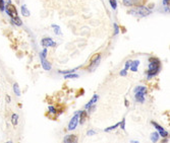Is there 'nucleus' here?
Returning a JSON list of instances; mask_svg holds the SVG:
<instances>
[{
	"mask_svg": "<svg viewBox=\"0 0 170 143\" xmlns=\"http://www.w3.org/2000/svg\"><path fill=\"white\" fill-rule=\"evenodd\" d=\"M159 69H160V61L155 57L150 58V64H149V69H148V78H151L152 76L156 75V74L158 73Z\"/></svg>",
	"mask_w": 170,
	"mask_h": 143,
	"instance_id": "nucleus-1",
	"label": "nucleus"
},
{
	"mask_svg": "<svg viewBox=\"0 0 170 143\" xmlns=\"http://www.w3.org/2000/svg\"><path fill=\"white\" fill-rule=\"evenodd\" d=\"M128 13L129 14H133L136 17H145V16H147L149 14H151V10L147 7H145V6H136V8L134 9H131L128 11Z\"/></svg>",
	"mask_w": 170,
	"mask_h": 143,
	"instance_id": "nucleus-2",
	"label": "nucleus"
},
{
	"mask_svg": "<svg viewBox=\"0 0 170 143\" xmlns=\"http://www.w3.org/2000/svg\"><path fill=\"white\" fill-rule=\"evenodd\" d=\"M5 11H6V13H7L11 17V19H14V18H17L18 17L17 10H16L15 6L13 4L7 3V5H6V7H5Z\"/></svg>",
	"mask_w": 170,
	"mask_h": 143,
	"instance_id": "nucleus-3",
	"label": "nucleus"
},
{
	"mask_svg": "<svg viewBox=\"0 0 170 143\" xmlns=\"http://www.w3.org/2000/svg\"><path fill=\"white\" fill-rule=\"evenodd\" d=\"M79 113H80V111H79L78 113H75V115L72 117V119L70 120V122H69V124H68V130L69 131H72V130H74L75 128H77L78 123H79Z\"/></svg>",
	"mask_w": 170,
	"mask_h": 143,
	"instance_id": "nucleus-4",
	"label": "nucleus"
},
{
	"mask_svg": "<svg viewBox=\"0 0 170 143\" xmlns=\"http://www.w3.org/2000/svg\"><path fill=\"white\" fill-rule=\"evenodd\" d=\"M100 57H101V54L100 53H97V54H95L93 56V58L91 60V64H90V70H93L94 68L97 67V65L100 62Z\"/></svg>",
	"mask_w": 170,
	"mask_h": 143,
	"instance_id": "nucleus-5",
	"label": "nucleus"
},
{
	"mask_svg": "<svg viewBox=\"0 0 170 143\" xmlns=\"http://www.w3.org/2000/svg\"><path fill=\"white\" fill-rule=\"evenodd\" d=\"M151 123H152V125H153L157 130H158V133L160 134V136H162V137H164V138L167 137V136H168V132L165 131L164 128H163L162 126H160L158 123H156V122H154V121H152Z\"/></svg>",
	"mask_w": 170,
	"mask_h": 143,
	"instance_id": "nucleus-6",
	"label": "nucleus"
},
{
	"mask_svg": "<svg viewBox=\"0 0 170 143\" xmlns=\"http://www.w3.org/2000/svg\"><path fill=\"white\" fill-rule=\"evenodd\" d=\"M42 46L44 48H48V47H54L55 46V42L51 38H44L42 40Z\"/></svg>",
	"mask_w": 170,
	"mask_h": 143,
	"instance_id": "nucleus-7",
	"label": "nucleus"
},
{
	"mask_svg": "<svg viewBox=\"0 0 170 143\" xmlns=\"http://www.w3.org/2000/svg\"><path fill=\"white\" fill-rule=\"evenodd\" d=\"M143 2L145 3V0H123V4L126 6H131V5L140 6Z\"/></svg>",
	"mask_w": 170,
	"mask_h": 143,
	"instance_id": "nucleus-8",
	"label": "nucleus"
},
{
	"mask_svg": "<svg viewBox=\"0 0 170 143\" xmlns=\"http://www.w3.org/2000/svg\"><path fill=\"white\" fill-rule=\"evenodd\" d=\"M40 58H41V63H42V66H43L44 69L47 70V71L51 69V64H50L49 62L45 59L46 57H44V56H42V55L40 54Z\"/></svg>",
	"mask_w": 170,
	"mask_h": 143,
	"instance_id": "nucleus-9",
	"label": "nucleus"
},
{
	"mask_svg": "<svg viewBox=\"0 0 170 143\" xmlns=\"http://www.w3.org/2000/svg\"><path fill=\"white\" fill-rule=\"evenodd\" d=\"M63 142L64 143H73V142H77V136L73 135V134L67 135V136H65V137H64Z\"/></svg>",
	"mask_w": 170,
	"mask_h": 143,
	"instance_id": "nucleus-10",
	"label": "nucleus"
},
{
	"mask_svg": "<svg viewBox=\"0 0 170 143\" xmlns=\"http://www.w3.org/2000/svg\"><path fill=\"white\" fill-rule=\"evenodd\" d=\"M146 92H147V88L145 87V86L143 85H138L136 86V87L135 88V95L136 94H138V95H146Z\"/></svg>",
	"mask_w": 170,
	"mask_h": 143,
	"instance_id": "nucleus-11",
	"label": "nucleus"
},
{
	"mask_svg": "<svg viewBox=\"0 0 170 143\" xmlns=\"http://www.w3.org/2000/svg\"><path fill=\"white\" fill-rule=\"evenodd\" d=\"M98 97H99V96H98L97 95H94V96L91 98V101L85 105V108H86V109H90L91 107H93V105L96 104V102L98 101Z\"/></svg>",
	"mask_w": 170,
	"mask_h": 143,
	"instance_id": "nucleus-12",
	"label": "nucleus"
},
{
	"mask_svg": "<svg viewBox=\"0 0 170 143\" xmlns=\"http://www.w3.org/2000/svg\"><path fill=\"white\" fill-rule=\"evenodd\" d=\"M138 64H140V61L138 60H135L133 62H130V66H129V69L134 72H136L137 71V67H138Z\"/></svg>",
	"mask_w": 170,
	"mask_h": 143,
	"instance_id": "nucleus-13",
	"label": "nucleus"
},
{
	"mask_svg": "<svg viewBox=\"0 0 170 143\" xmlns=\"http://www.w3.org/2000/svg\"><path fill=\"white\" fill-rule=\"evenodd\" d=\"M87 112L85 111H80V113H79V124H84L85 121L87 120Z\"/></svg>",
	"mask_w": 170,
	"mask_h": 143,
	"instance_id": "nucleus-14",
	"label": "nucleus"
},
{
	"mask_svg": "<svg viewBox=\"0 0 170 143\" xmlns=\"http://www.w3.org/2000/svg\"><path fill=\"white\" fill-rule=\"evenodd\" d=\"M22 14L23 16H30V10L27 8L26 5H23L22 6Z\"/></svg>",
	"mask_w": 170,
	"mask_h": 143,
	"instance_id": "nucleus-15",
	"label": "nucleus"
},
{
	"mask_svg": "<svg viewBox=\"0 0 170 143\" xmlns=\"http://www.w3.org/2000/svg\"><path fill=\"white\" fill-rule=\"evenodd\" d=\"M17 122H18V115L17 114H13L11 117V123H12V125H14L16 126L17 125Z\"/></svg>",
	"mask_w": 170,
	"mask_h": 143,
	"instance_id": "nucleus-16",
	"label": "nucleus"
},
{
	"mask_svg": "<svg viewBox=\"0 0 170 143\" xmlns=\"http://www.w3.org/2000/svg\"><path fill=\"white\" fill-rule=\"evenodd\" d=\"M52 29H54V33L56 35H58V36L61 35V29H60V28L57 26V24H52Z\"/></svg>",
	"mask_w": 170,
	"mask_h": 143,
	"instance_id": "nucleus-17",
	"label": "nucleus"
},
{
	"mask_svg": "<svg viewBox=\"0 0 170 143\" xmlns=\"http://www.w3.org/2000/svg\"><path fill=\"white\" fill-rule=\"evenodd\" d=\"M158 139H159V133L158 132L152 133V135H151V140H152L153 142H157Z\"/></svg>",
	"mask_w": 170,
	"mask_h": 143,
	"instance_id": "nucleus-18",
	"label": "nucleus"
},
{
	"mask_svg": "<svg viewBox=\"0 0 170 143\" xmlns=\"http://www.w3.org/2000/svg\"><path fill=\"white\" fill-rule=\"evenodd\" d=\"M13 90H14V94H15L17 96L21 95V90H20V87H18V84H17V83H14V84H13Z\"/></svg>",
	"mask_w": 170,
	"mask_h": 143,
	"instance_id": "nucleus-19",
	"label": "nucleus"
},
{
	"mask_svg": "<svg viewBox=\"0 0 170 143\" xmlns=\"http://www.w3.org/2000/svg\"><path fill=\"white\" fill-rule=\"evenodd\" d=\"M136 99L138 103H144V101H145V95H144L136 94Z\"/></svg>",
	"mask_w": 170,
	"mask_h": 143,
	"instance_id": "nucleus-20",
	"label": "nucleus"
},
{
	"mask_svg": "<svg viewBox=\"0 0 170 143\" xmlns=\"http://www.w3.org/2000/svg\"><path fill=\"white\" fill-rule=\"evenodd\" d=\"M119 123H120V122H119ZM119 123H117L116 125H114V126H110V127H108V128H106V129H105V132H110V131H112V130L116 129V128L119 126Z\"/></svg>",
	"mask_w": 170,
	"mask_h": 143,
	"instance_id": "nucleus-21",
	"label": "nucleus"
},
{
	"mask_svg": "<svg viewBox=\"0 0 170 143\" xmlns=\"http://www.w3.org/2000/svg\"><path fill=\"white\" fill-rule=\"evenodd\" d=\"M11 22H13L14 24H16V26H22V20L20 19V17L17 18H14V19H11Z\"/></svg>",
	"mask_w": 170,
	"mask_h": 143,
	"instance_id": "nucleus-22",
	"label": "nucleus"
},
{
	"mask_svg": "<svg viewBox=\"0 0 170 143\" xmlns=\"http://www.w3.org/2000/svg\"><path fill=\"white\" fill-rule=\"evenodd\" d=\"M79 77V74H74V73H69V74H66L65 75V78L68 79V78H78Z\"/></svg>",
	"mask_w": 170,
	"mask_h": 143,
	"instance_id": "nucleus-23",
	"label": "nucleus"
},
{
	"mask_svg": "<svg viewBox=\"0 0 170 143\" xmlns=\"http://www.w3.org/2000/svg\"><path fill=\"white\" fill-rule=\"evenodd\" d=\"M75 70H77V68L75 69H70V70H65V71H62V70H59L58 72L60 74H69V73H73Z\"/></svg>",
	"mask_w": 170,
	"mask_h": 143,
	"instance_id": "nucleus-24",
	"label": "nucleus"
},
{
	"mask_svg": "<svg viewBox=\"0 0 170 143\" xmlns=\"http://www.w3.org/2000/svg\"><path fill=\"white\" fill-rule=\"evenodd\" d=\"M110 1V5H111V7L113 9H116L117 8V2H116V0H109Z\"/></svg>",
	"mask_w": 170,
	"mask_h": 143,
	"instance_id": "nucleus-25",
	"label": "nucleus"
},
{
	"mask_svg": "<svg viewBox=\"0 0 170 143\" xmlns=\"http://www.w3.org/2000/svg\"><path fill=\"white\" fill-rule=\"evenodd\" d=\"M119 126H120V128H121L122 130L125 129V119H124V118L122 119V121H121L120 123H119Z\"/></svg>",
	"mask_w": 170,
	"mask_h": 143,
	"instance_id": "nucleus-26",
	"label": "nucleus"
},
{
	"mask_svg": "<svg viewBox=\"0 0 170 143\" xmlns=\"http://www.w3.org/2000/svg\"><path fill=\"white\" fill-rule=\"evenodd\" d=\"M49 111H50V113H52V114H54V115L57 114V112H56V109L53 108L52 105H50V107H49Z\"/></svg>",
	"mask_w": 170,
	"mask_h": 143,
	"instance_id": "nucleus-27",
	"label": "nucleus"
},
{
	"mask_svg": "<svg viewBox=\"0 0 170 143\" xmlns=\"http://www.w3.org/2000/svg\"><path fill=\"white\" fill-rule=\"evenodd\" d=\"M119 34V28L116 23H114V35H118Z\"/></svg>",
	"mask_w": 170,
	"mask_h": 143,
	"instance_id": "nucleus-28",
	"label": "nucleus"
},
{
	"mask_svg": "<svg viewBox=\"0 0 170 143\" xmlns=\"http://www.w3.org/2000/svg\"><path fill=\"white\" fill-rule=\"evenodd\" d=\"M5 9V7H4V1L3 0H0V10H4Z\"/></svg>",
	"mask_w": 170,
	"mask_h": 143,
	"instance_id": "nucleus-29",
	"label": "nucleus"
},
{
	"mask_svg": "<svg viewBox=\"0 0 170 143\" xmlns=\"http://www.w3.org/2000/svg\"><path fill=\"white\" fill-rule=\"evenodd\" d=\"M130 62H131V61H127L126 63H125V67H124V69H125V70L129 69V66H130Z\"/></svg>",
	"mask_w": 170,
	"mask_h": 143,
	"instance_id": "nucleus-30",
	"label": "nucleus"
},
{
	"mask_svg": "<svg viewBox=\"0 0 170 143\" xmlns=\"http://www.w3.org/2000/svg\"><path fill=\"white\" fill-rule=\"evenodd\" d=\"M127 74V70H125V69H123V70H121L120 71V75L121 76H125Z\"/></svg>",
	"mask_w": 170,
	"mask_h": 143,
	"instance_id": "nucleus-31",
	"label": "nucleus"
},
{
	"mask_svg": "<svg viewBox=\"0 0 170 143\" xmlns=\"http://www.w3.org/2000/svg\"><path fill=\"white\" fill-rule=\"evenodd\" d=\"M95 133H96V132L94 131V130H90V131H89V132L87 133V135H88V136H92V135H94V134H95Z\"/></svg>",
	"mask_w": 170,
	"mask_h": 143,
	"instance_id": "nucleus-32",
	"label": "nucleus"
},
{
	"mask_svg": "<svg viewBox=\"0 0 170 143\" xmlns=\"http://www.w3.org/2000/svg\"><path fill=\"white\" fill-rule=\"evenodd\" d=\"M6 101H7V103H10V96L9 95H6Z\"/></svg>",
	"mask_w": 170,
	"mask_h": 143,
	"instance_id": "nucleus-33",
	"label": "nucleus"
},
{
	"mask_svg": "<svg viewBox=\"0 0 170 143\" xmlns=\"http://www.w3.org/2000/svg\"><path fill=\"white\" fill-rule=\"evenodd\" d=\"M124 103H125V105H126V107H128V105H129V103H128V102L126 101V99H125V102H124Z\"/></svg>",
	"mask_w": 170,
	"mask_h": 143,
	"instance_id": "nucleus-34",
	"label": "nucleus"
},
{
	"mask_svg": "<svg viewBox=\"0 0 170 143\" xmlns=\"http://www.w3.org/2000/svg\"><path fill=\"white\" fill-rule=\"evenodd\" d=\"M6 2H7V3H10V0H6Z\"/></svg>",
	"mask_w": 170,
	"mask_h": 143,
	"instance_id": "nucleus-35",
	"label": "nucleus"
}]
</instances>
